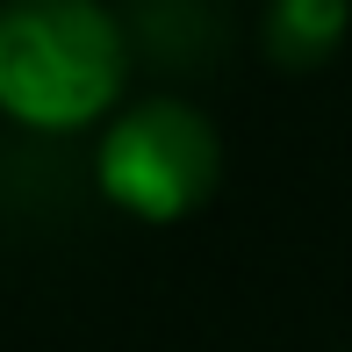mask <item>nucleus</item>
Masks as SVG:
<instances>
[{"instance_id":"obj_1","label":"nucleus","mask_w":352,"mask_h":352,"mask_svg":"<svg viewBox=\"0 0 352 352\" xmlns=\"http://www.w3.org/2000/svg\"><path fill=\"white\" fill-rule=\"evenodd\" d=\"M130 101V22L116 0H0V116L87 137Z\"/></svg>"},{"instance_id":"obj_2","label":"nucleus","mask_w":352,"mask_h":352,"mask_svg":"<svg viewBox=\"0 0 352 352\" xmlns=\"http://www.w3.org/2000/svg\"><path fill=\"white\" fill-rule=\"evenodd\" d=\"M94 187L130 223H187L223 187V130L187 94H137L94 130Z\"/></svg>"},{"instance_id":"obj_3","label":"nucleus","mask_w":352,"mask_h":352,"mask_svg":"<svg viewBox=\"0 0 352 352\" xmlns=\"http://www.w3.org/2000/svg\"><path fill=\"white\" fill-rule=\"evenodd\" d=\"M352 29V0H266L259 8V51L280 72H316Z\"/></svg>"}]
</instances>
